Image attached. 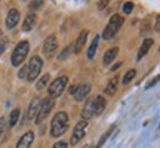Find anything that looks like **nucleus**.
Returning a JSON list of instances; mask_svg holds the SVG:
<instances>
[{
  "label": "nucleus",
  "mask_w": 160,
  "mask_h": 148,
  "mask_svg": "<svg viewBox=\"0 0 160 148\" xmlns=\"http://www.w3.org/2000/svg\"><path fill=\"white\" fill-rule=\"evenodd\" d=\"M135 76H137V71H135V70H129V71H126L125 77H123V85H128L129 81H132Z\"/></svg>",
  "instance_id": "nucleus-23"
},
{
  "label": "nucleus",
  "mask_w": 160,
  "mask_h": 148,
  "mask_svg": "<svg viewBox=\"0 0 160 148\" xmlns=\"http://www.w3.org/2000/svg\"><path fill=\"white\" fill-rule=\"evenodd\" d=\"M86 126H88V121H85V120H80L79 123L74 126V129H73V135H71V139H70V144H71V145H76V144H79L80 141L83 139Z\"/></svg>",
  "instance_id": "nucleus-7"
},
{
  "label": "nucleus",
  "mask_w": 160,
  "mask_h": 148,
  "mask_svg": "<svg viewBox=\"0 0 160 148\" xmlns=\"http://www.w3.org/2000/svg\"><path fill=\"white\" fill-rule=\"evenodd\" d=\"M42 5H43V2H42V0H37V2H31L28 7L31 9V11H34V9H39Z\"/></svg>",
  "instance_id": "nucleus-27"
},
{
  "label": "nucleus",
  "mask_w": 160,
  "mask_h": 148,
  "mask_svg": "<svg viewBox=\"0 0 160 148\" xmlns=\"http://www.w3.org/2000/svg\"><path fill=\"white\" fill-rule=\"evenodd\" d=\"M132 9H133V3L132 2H126V3H123V12H125L126 15H129L132 12Z\"/></svg>",
  "instance_id": "nucleus-25"
},
{
  "label": "nucleus",
  "mask_w": 160,
  "mask_h": 148,
  "mask_svg": "<svg viewBox=\"0 0 160 148\" xmlns=\"http://www.w3.org/2000/svg\"><path fill=\"white\" fill-rule=\"evenodd\" d=\"M92 116H93V98H91V99L86 101L85 107H83V110H82V120L88 121Z\"/></svg>",
  "instance_id": "nucleus-13"
},
{
  "label": "nucleus",
  "mask_w": 160,
  "mask_h": 148,
  "mask_svg": "<svg viewBox=\"0 0 160 148\" xmlns=\"http://www.w3.org/2000/svg\"><path fill=\"white\" fill-rule=\"evenodd\" d=\"M42 68H43V61H42V58L34 55V57L30 59L28 71H27V77H25V79L28 80V81H34V80L39 77Z\"/></svg>",
  "instance_id": "nucleus-4"
},
{
  "label": "nucleus",
  "mask_w": 160,
  "mask_h": 148,
  "mask_svg": "<svg viewBox=\"0 0 160 148\" xmlns=\"http://www.w3.org/2000/svg\"><path fill=\"white\" fill-rule=\"evenodd\" d=\"M27 71H28V64H27V65H24L22 68L19 70L18 77H19V79H25V77H27Z\"/></svg>",
  "instance_id": "nucleus-26"
},
{
  "label": "nucleus",
  "mask_w": 160,
  "mask_h": 148,
  "mask_svg": "<svg viewBox=\"0 0 160 148\" xmlns=\"http://www.w3.org/2000/svg\"><path fill=\"white\" fill-rule=\"evenodd\" d=\"M157 80H159V77H156L154 80H151V81H150L148 85H147V89H150V87H151L153 85H156V83H157Z\"/></svg>",
  "instance_id": "nucleus-32"
},
{
  "label": "nucleus",
  "mask_w": 160,
  "mask_h": 148,
  "mask_svg": "<svg viewBox=\"0 0 160 148\" xmlns=\"http://www.w3.org/2000/svg\"><path fill=\"white\" fill-rule=\"evenodd\" d=\"M117 83H119L117 77H113V79L108 81L107 87H105V93H107V95H113L116 92V89H117Z\"/></svg>",
  "instance_id": "nucleus-20"
},
{
  "label": "nucleus",
  "mask_w": 160,
  "mask_h": 148,
  "mask_svg": "<svg viewBox=\"0 0 160 148\" xmlns=\"http://www.w3.org/2000/svg\"><path fill=\"white\" fill-rule=\"evenodd\" d=\"M18 21H19V11L17 9H11L8 12V18H6V27L12 30L13 27H17Z\"/></svg>",
  "instance_id": "nucleus-9"
},
{
  "label": "nucleus",
  "mask_w": 160,
  "mask_h": 148,
  "mask_svg": "<svg viewBox=\"0 0 160 148\" xmlns=\"http://www.w3.org/2000/svg\"><path fill=\"white\" fill-rule=\"evenodd\" d=\"M68 51H70V47H65V49H64V52L61 53V55H59V59H64V58L67 57V53H68Z\"/></svg>",
  "instance_id": "nucleus-31"
},
{
  "label": "nucleus",
  "mask_w": 160,
  "mask_h": 148,
  "mask_svg": "<svg viewBox=\"0 0 160 148\" xmlns=\"http://www.w3.org/2000/svg\"><path fill=\"white\" fill-rule=\"evenodd\" d=\"M114 131V126H113V127H110V131L108 132H105V133H104L102 136H101V139H99V141H98V144H97V147L95 148H101L104 145V142H105V141H107V139H108V136H110V133H111V132Z\"/></svg>",
  "instance_id": "nucleus-24"
},
{
  "label": "nucleus",
  "mask_w": 160,
  "mask_h": 148,
  "mask_svg": "<svg viewBox=\"0 0 160 148\" xmlns=\"http://www.w3.org/2000/svg\"><path fill=\"white\" fill-rule=\"evenodd\" d=\"M153 43H154V40L153 39H145L141 43V47H139V52H138V57H137V59L139 61L141 58H144L147 53H148V51L151 49V46H153Z\"/></svg>",
  "instance_id": "nucleus-15"
},
{
  "label": "nucleus",
  "mask_w": 160,
  "mask_h": 148,
  "mask_svg": "<svg viewBox=\"0 0 160 148\" xmlns=\"http://www.w3.org/2000/svg\"><path fill=\"white\" fill-rule=\"evenodd\" d=\"M36 21H37V17H36V13H30L28 17H27L25 19H24V24H22V31H30L31 28H34Z\"/></svg>",
  "instance_id": "nucleus-16"
},
{
  "label": "nucleus",
  "mask_w": 160,
  "mask_h": 148,
  "mask_svg": "<svg viewBox=\"0 0 160 148\" xmlns=\"http://www.w3.org/2000/svg\"><path fill=\"white\" fill-rule=\"evenodd\" d=\"M52 107H53V99L51 96L43 99L40 102V108H39V113L36 116V123H42L43 120L49 116V113L52 111Z\"/></svg>",
  "instance_id": "nucleus-6"
},
{
  "label": "nucleus",
  "mask_w": 160,
  "mask_h": 148,
  "mask_svg": "<svg viewBox=\"0 0 160 148\" xmlns=\"http://www.w3.org/2000/svg\"><path fill=\"white\" fill-rule=\"evenodd\" d=\"M3 131H5V119L0 117V138H2V135H3Z\"/></svg>",
  "instance_id": "nucleus-29"
},
{
  "label": "nucleus",
  "mask_w": 160,
  "mask_h": 148,
  "mask_svg": "<svg viewBox=\"0 0 160 148\" xmlns=\"http://www.w3.org/2000/svg\"><path fill=\"white\" fill-rule=\"evenodd\" d=\"M67 83H68V77H67V76H61V77L55 79L51 83L49 89H48V92H49V96H51V98H58L64 92V89H65Z\"/></svg>",
  "instance_id": "nucleus-5"
},
{
  "label": "nucleus",
  "mask_w": 160,
  "mask_h": 148,
  "mask_svg": "<svg viewBox=\"0 0 160 148\" xmlns=\"http://www.w3.org/2000/svg\"><path fill=\"white\" fill-rule=\"evenodd\" d=\"M49 79H51V76H49V74H45V76H42V77H40V80L37 81V85H36L37 91H43L46 86H48V83H49Z\"/></svg>",
  "instance_id": "nucleus-21"
},
{
  "label": "nucleus",
  "mask_w": 160,
  "mask_h": 148,
  "mask_svg": "<svg viewBox=\"0 0 160 148\" xmlns=\"http://www.w3.org/2000/svg\"><path fill=\"white\" fill-rule=\"evenodd\" d=\"M76 89H77V86H71V87L68 89V92H70V93H74Z\"/></svg>",
  "instance_id": "nucleus-35"
},
{
  "label": "nucleus",
  "mask_w": 160,
  "mask_h": 148,
  "mask_svg": "<svg viewBox=\"0 0 160 148\" xmlns=\"http://www.w3.org/2000/svg\"><path fill=\"white\" fill-rule=\"evenodd\" d=\"M105 105H107L105 98L104 96H97L95 99H93V114H95V116H101L102 111L105 110Z\"/></svg>",
  "instance_id": "nucleus-14"
},
{
  "label": "nucleus",
  "mask_w": 160,
  "mask_h": 148,
  "mask_svg": "<svg viewBox=\"0 0 160 148\" xmlns=\"http://www.w3.org/2000/svg\"><path fill=\"white\" fill-rule=\"evenodd\" d=\"M28 51H30L28 42H27V40L19 42V43L15 46L13 52H12V65H13V67H19V65L25 61V58L28 55Z\"/></svg>",
  "instance_id": "nucleus-2"
},
{
  "label": "nucleus",
  "mask_w": 160,
  "mask_h": 148,
  "mask_svg": "<svg viewBox=\"0 0 160 148\" xmlns=\"http://www.w3.org/2000/svg\"><path fill=\"white\" fill-rule=\"evenodd\" d=\"M86 39H88V31L80 33V36L77 37V42H76V53H80V52H82V47L85 46Z\"/></svg>",
  "instance_id": "nucleus-18"
},
{
  "label": "nucleus",
  "mask_w": 160,
  "mask_h": 148,
  "mask_svg": "<svg viewBox=\"0 0 160 148\" xmlns=\"http://www.w3.org/2000/svg\"><path fill=\"white\" fill-rule=\"evenodd\" d=\"M156 31H159V18H157V19H156Z\"/></svg>",
  "instance_id": "nucleus-36"
},
{
  "label": "nucleus",
  "mask_w": 160,
  "mask_h": 148,
  "mask_svg": "<svg viewBox=\"0 0 160 148\" xmlns=\"http://www.w3.org/2000/svg\"><path fill=\"white\" fill-rule=\"evenodd\" d=\"M5 47H6V40H0V55L3 53V51H5Z\"/></svg>",
  "instance_id": "nucleus-30"
},
{
  "label": "nucleus",
  "mask_w": 160,
  "mask_h": 148,
  "mask_svg": "<svg viewBox=\"0 0 160 148\" xmlns=\"http://www.w3.org/2000/svg\"><path fill=\"white\" fill-rule=\"evenodd\" d=\"M0 36H2V30H0Z\"/></svg>",
  "instance_id": "nucleus-37"
},
{
  "label": "nucleus",
  "mask_w": 160,
  "mask_h": 148,
  "mask_svg": "<svg viewBox=\"0 0 160 148\" xmlns=\"http://www.w3.org/2000/svg\"><path fill=\"white\" fill-rule=\"evenodd\" d=\"M68 129V116L67 113H58L51 123V136L53 138H59L64 135V132Z\"/></svg>",
  "instance_id": "nucleus-1"
},
{
  "label": "nucleus",
  "mask_w": 160,
  "mask_h": 148,
  "mask_svg": "<svg viewBox=\"0 0 160 148\" xmlns=\"http://www.w3.org/2000/svg\"><path fill=\"white\" fill-rule=\"evenodd\" d=\"M107 5H108V2H99V9H104Z\"/></svg>",
  "instance_id": "nucleus-34"
},
{
  "label": "nucleus",
  "mask_w": 160,
  "mask_h": 148,
  "mask_svg": "<svg viewBox=\"0 0 160 148\" xmlns=\"http://www.w3.org/2000/svg\"><path fill=\"white\" fill-rule=\"evenodd\" d=\"M98 40H99V37H98V36H95L93 43L91 45L89 51H88V58H89V59H92V58H93V55H95V51H97V47H98Z\"/></svg>",
  "instance_id": "nucleus-22"
},
{
  "label": "nucleus",
  "mask_w": 160,
  "mask_h": 148,
  "mask_svg": "<svg viewBox=\"0 0 160 148\" xmlns=\"http://www.w3.org/2000/svg\"><path fill=\"white\" fill-rule=\"evenodd\" d=\"M89 92H91V85L85 83V85L77 86V89H76V92H74V99L76 101H82V99H85V98L88 96V93H89Z\"/></svg>",
  "instance_id": "nucleus-12"
},
{
  "label": "nucleus",
  "mask_w": 160,
  "mask_h": 148,
  "mask_svg": "<svg viewBox=\"0 0 160 148\" xmlns=\"http://www.w3.org/2000/svg\"><path fill=\"white\" fill-rule=\"evenodd\" d=\"M122 24H123V17H120L119 13H116V15H113V17L110 18L108 24H107V27H105V30H104V33H102L104 40L113 39L117 34V31L120 30Z\"/></svg>",
  "instance_id": "nucleus-3"
},
{
  "label": "nucleus",
  "mask_w": 160,
  "mask_h": 148,
  "mask_svg": "<svg viewBox=\"0 0 160 148\" xmlns=\"http://www.w3.org/2000/svg\"><path fill=\"white\" fill-rule=\"evenodd\" d=\"M34 141V133L33 132H27L22 136L19 138V141L17 144V148H28Z\"/></svg>",
  "instance_id": "nucleus-11"
},
{
  "label": "nucleus",
  "mask_w": 160,
  "mask_h": 148,
  "mask_svg": "<svg viewBox=\"0 0 160 148\" xmlns=\"http://www.w3.org/2000/svg\"><path fill=\"white\" fill-rule=\"evenodd\" d=\"M19 108H15L13 111H11V116H9V120H8V126L9 127H13V126L17 125L18 119H19Z\"/></svg>",
  "instance_id": "nucleus-19"
},
{
  "label": "nucleus",
  "mask_w": 160,
  "mask_h": 148,
  "mask_svg": "<svg viewBox=\"0 0 160 148\" xmlns=\"http://www.w3.org/2000/svg\"><path fill=\"white\" fill-rule=\"evenodd\" d=\"M117 53H119V47H111V49H108V51L105 52V55H104V59H102L104 65H108V64H111V61L117 57Z\"/></svg>",
  "instance_id": "nucleus-17"
},
{
  "label": "nucleus",
  "mask_w": 160,
  "mask_h": 148,
  "mask_svg": "<svg viewBox=\"0 0 160 148\" xmlns=\"http://www.w3.org/2000/svg\"><path fill=\"white\" fill-rule=\"evenodd\" d=\"M120 67H122V62H117L116 65H113V67H111V71H116V70H119Z\"/></svg>",
  "instance_id": "nucleus-33"
},
{
  "label": "nucleus",
  "mask_w": 160,
  "mask_h": 148,
  "mask_svg": "<svg viewBox=\"0 0 160 148\" xmlns=\"http://www.w3.org/2000/svg\"><path fill=\"white\" fill-rule=\"evenodd\" d=\"M40 101L39 98H34L31 102H30V107H28V111H27V120H34L37 113H39V108H40Z\"/></svg>",
  "instance_id": "nucleus-10"
},
{
  "label": "nucleus",
  "mask_w": 160,
  "mask_h": 148,
  "mask_svg": "<svg viewBox=\"0 0 160 148\" xmlns=\"http://www.w3.org/2000/svg\"><path fill=\"white\" fill-rule=\"evenodd\" d=\"M55 52H57V39L53 34H51L49 37H46L45 43H43V53L46 58H51Z\"/></svg>",
  "instance_id": "nucleus-8"
},
{
  "label": "nucleus",
  "mask_w": 160,
  "mask_h": 148,
  "mask_svg": "<svg viewBox=\"0 0 160 148\" xmlns=\"http://www.w3.org/2000/svg\"><path fill=\"white\" fill-rule=\"evenodd\" d=\"M52 148H68V144L64 142V141H59V142H57Z\"/></svg>",
  "instance_id": "nucleus-28"
}]
</instances>
